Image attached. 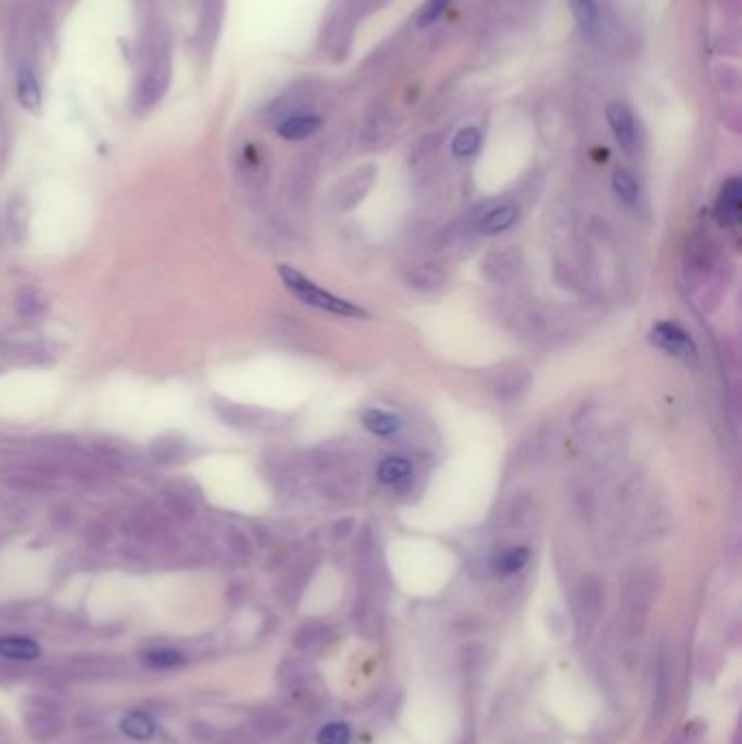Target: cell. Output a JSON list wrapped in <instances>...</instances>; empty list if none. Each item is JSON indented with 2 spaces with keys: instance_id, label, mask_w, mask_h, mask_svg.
Returning <instances> with one entry per match:
<instances>
[{
  "instance_id": "2",
  "label": "cell",
  "mask_w": 742,
  "mask_h": 744,
  "mask_svg": "<svg viewBox=\"0 0 742 744\" xmlns=\"http://www.w3.org/2000/svg\"><path fill=\"white\" fill-rule=\"evenodd\" d=\"M651 342L658 346V349L682 359L686 364H695L699 357L695 342H692L688 333L679 325H675V322H660V325H655L651 331Z\"/></svg>"
},
{
  "instance_id": "15",
  "label": "cell",
  "mask_w": 742,
  "mask_h": 744,
  "mask_svg": "<svg viewBox=\"0 0 742 744\" xmlns=\"http://www.w3.org/2000/svg\"><path fill=\"white\" fill-rule=\"evenodd\" d=\"M527 562H529V551L523 547H514V549L503 551L497 560H494V566H497V570H501V573H516V570L525 568Z\"/></svg>"
},
{
  "instance_id": "11",
  "label": "cell",
  "mask_w": 742,
  "mask_h": 744,
  "mask_svg": "<svg viewBox=\"0 0 742 744\" xmlns=\"http://www.w3.org/2000/svg\"><path fill=\"white\" fill-rule=\"evenodd\" d=\"M575 22L584 33H595L599 24V9L597 0H568Z\"/></svg>"
},
{
  "instance_id": "10",
  "label": "cell",
  "mask_w": 742,
  "mask_h": 744,
  "mask_svg": "<svg viewBox=\"0 0 742 744\" xmlns=\"http://www.w3.org/2000/svg\"><path fill=\"white\" fill-rule=\"evenodd\" d=\"M377 475L379 481L386 483V486H397V483H403L412 475V464L405 457H388V460L381 462Z\"/></svg>"
},
{
  "instance_id": "8",
  "label": "cell",
  "mask_w": 742,
  "mask_h": 744,
  "mask_svg": "<svg viewBox=\"0 0 742 744\" xmlns=\"http://www.w3.org/2000/svg\"><path fill=\"white\" fill-rule=\"evenodd\" d=\"M516 218H518V209L514 205H501V207L492 209V212H488L484 218H481L479 231L486 233V235L501 233L505 229H510L516 222Z\"/></svg>"
},
{
  "instance_id": "4",
  "label": "cell",
  "mask_w": 742,
  "mask_h": 744,
  "mask_svg": "<svg viewBox=\"0 0 742 744\" xmlns=\"http://www.w3.org/2000/svg\"><path fill=\"white\" fill-rule=\"evenodd\" d=\"M714 214H716V220H719L723 227H736L740 222V216H742V188H740L738 177H732V179L725 181L719 198H716Z\"/></svg>"
},
{
  "instance_id": "9",
  "label": "cell",
  "mask_w": 742,
  "mask_h": 744,
  "mask_svg": "<svg viewBox=\"0 0 742 744\" xmlns=\"http://www.w3.org/2000/svg\"><path fill=\"white\" fill-rule=\"evenodd\" d=\"M0 655L9 657V660H22L29 662L40 655V647L29 638H0Z\"/></svg>"
},
{
  "instance_id": "16",
  "label": "cell",
  "mask_w": 742,
  "mask_h": 744,
  "mask_svg": "<svg viewBox=\"0 0 742 744\" xmlns=\"http://www.w3.org/2000/svg\"><path fill=\"white\" fill-rule=\"evenodd\" d=\"M351 727L346 723H329L318 734V744H349Z\"/></svg>"
},
{
  "instance_id": "1",
  "label": "cell",
  "mask_w": 742,
  "mask_h": 744,
  "mask_svg": "<svg viewBox=\"0 0 742 744\" xmlns=\"http://www.w3.org/2000/svg\"><path fill=\"white\" fill-rule=\"evenodd\" d=\"M279 275L283 283H286V288L305 305H312L316 309H323V312H329L333 316H342V318H368V314L360 305L340 299V296L323 290L312 279L301 275L299 270H294L290 266H281Z\"/></svg>"
},
{
  "instance_id": "18",
  "label": "cell",
  "mask_w": 742,
  "mask_h": 744,
  "mask_svg": "<svg viewBox=\"0 0 742 744\" xmlns=\"http://www.w3.org/2000/svg\"><path fill=\"white\" fill-rule=\"evenodd\" d=\"M181 662L183 657L172 649H155L151 653H146V664H151L155 668H175Z\"/></svg>"
},
{
  "instance_id": "14",
  "label": "cell",
  "mask_w": 742,
  "mask_h": 744,
  "mask_svg": "<svg viewBox=\"0 0 742 744\" xmlns=\"http://www.w3.org/2000/svg\"><path fill=\"white\" fill-rule=\"evenodd\" d=\"M612 188L616 192V196L621 198V201H625L627 205H634L636 198H638V181L634 179L632 172L627 170H616L614 177H612Z\"/></svg>"
},
{
  "instance_id": "3",
  "label": "cell",
  "mask_w": 742,
  "mask_h": 744,
  "mask_svg": "<svg viewBox=\"0 0 742 744\" xmlns=\"http://www.w3.org/2000/svg\"><path fill=\"white\" fill-rule=\"evenodd\" d=\"M605 116H608L610 129L614 133L616 142L621 144L625 151L632 153L638 144V124H636L634 111L629 109L625 103H612L608 111H605Z\"/></svg>"
},
{
  "instance_id": "6",
  "label": "cell",
  "mask_w": 742,
  "mask_h": 744,
  "mask_svg": "<svg viewBox=\"0 0 742 744\" xmlns=\"http://www.w3.org/2000/svg\"><path fill=\"white\" fill-rule=\"evenodd\" d=\"M362 423L370 433H375V436L379 438H390L394 436V433H399L403 427V420L399 416L383 412V409H377V407L366 409V412L362 414Z\"/></svg>"
},
{
  "instance_id": "7",
  "label": "cell",
  "mask_w": 742,
  "mask_h": 744,
  "mask_svg": "<svg viewBox=\"0 0 742 744\" xmlns=\"http://www.w3.org/2000/svg\"><path fill=\"white\" fill-rule=\"evenodd\" d=\"M320 129V118L312 114H296L281 120L277 127L279 135L283 140H305L309 135H314Z\"/></svg>"
},
{
  "instance_id": "13",
  "label": "cell",
  "mask_w": 742,
  "mask_h": 744,
  "mask_svg": "<svg viewBox=\"0 0 742 744\" xmlns=\"http://www.w3.org/2000/svg\"><path fill=\"white\" fill-rule=\"evenodd\" d=\"M122 731L133 740H148L155 734V725L146 714L133 712L122 721Z\"/></svg>"
},
{
  "instance_id": "5",
  "label": "cell",
  "mask_w": 742,
  "mask_h": 744,
  "mask_svg": "<svg viewBox=\"0 0 742 744\" xmlns=\"http://www.w3.org/2000/svg\"><path fill=\"white\" fill-rule=\"evenodd\" d=\"M16 94L20 105L27 111H37L42 107V88L40 81H37L35 72L29 64L18 66L16 72Z\"/></svg>"
},
{
  "instance_id": "12",
  "label": "cell",
  "mask_w": 742,
  "mask_h": 744,
  "mask_svg": "<svg viewBox=\"0 0 742 744\" xmlns=\"http://www.w3.org/2000/svg\"><path fill=\"white\" fill-rule=\"evenodd\" d=\"M481 144V133L479 129L475 127H464L457 131V135L453 138V144H451V151L455 157H471L477 153V148Z\"/></svg>"
},
{
  "instance_id": "17",
  "label": "cell",
  "mask_w": 742,
  "mask_h": 744,
  "mask_svg": "<svg viewBox=\"0 0 742 744\" xmlns=\"http://www.w3.org/2000/svg\"><path fill=\"white\" fill-rule=\"evenodd\" d=\"M451 0H427L425 7L420 9L418 14V27H429L442 18L444 11H447Z\"/></svg>"
}]
</instances>
